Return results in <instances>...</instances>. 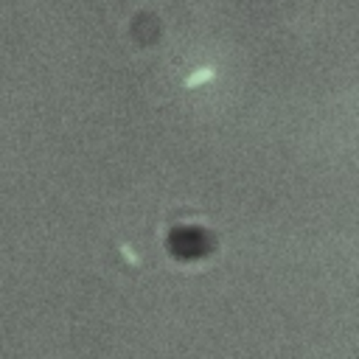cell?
Listing matches in <instances>:
<instances>
[{
	"label": "cell",
	"instance_id": "1",
	"mask_svg": "<svg viewBox=\"0 0 359 359\" xmlns=\"http://www.w3.org/2000/svg\"><path fill=\"white\" fill-rule=\"evenodd\" d=\"M213 79H216V67H210V65L196 67L191 76L182 79V90H196V87H202V84H208V81H213Z\"/></svg>",
	"mask_w": 359,
	"mask_h": 359
},
{
	"label": "cell",
	"instance_id": "2",
	"mask_svg": "<svg viewBox=\"0 0 359 359\" xmlns=\"http://www.w3.org/2000/svg\"><path fill=\"white\" fill-rule=\"evenodd\" d=\"M118 252H121V255L126 258V264H129V266H135V269L140 266V258H137V255H135V252L129 250V244H118Z\"/></svg>",
	"mask_w": 359,
	"mask_h": 359
}]
</instances>
